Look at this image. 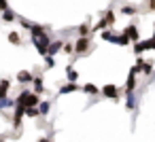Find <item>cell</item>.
<instances>
[{
	"label": "cell",
	"mask_w": 155,
	"mask_h": 142,
	"mask_svg": "<svg viewBox=\"0 0 155 142\" xmlns=\"http://www.w3.org/2000/svg\"><path fill=\"white\" fill-rule=\"evenodd\" d=\"M102 40H106V43H113V45H119V47H127V45H132V40L121 32V34H117V32H113L110 28H106V30H102Z\"/></svg>",
	"instance_id": "cell-1"
},
{
	"label": "cell",
	"mask_w": 155,
	"mask_h": 142,
	"mask_svg": "<svg viewBox=\"0 0 155 142\" xmlns=\"http://www.w3.org/2000/svg\"><path fill=\"white\" fill-rule=\"evenodd\" d=\"M91 36H77V40H74V57H81V55H87L89 51H91Z\"/></svg>",
	"instance_id": "cell-2"
},
{
	"label": "cell",
	"mask_w": 155,
	"mask_h": 142,
	"mask_svg": "<svg viewBox=\"0 0 155 142\" xmlns=\"http://www.w3.org/2000/svg\"><path fill=\"white\" fill-rule=\"evenodd\" d=\"M49 43H51V32H47V34H43V36H36V38H32V45H34V49L45 57L47 55V49H49Z\"/></svg>",
	"instance_id": "cell-3"
},
{
	"label": "cell",
	"mask_w": 155,
	"mask_h": 142,
	"mask_svg": "<svg viewBox=\"0 0 155 142\" xmlns=\"http://www.w3.org/2000/svg\"><path fill=\"white\" fill-rule=\"evenodd\" d=\"M100 95H102V98H108V100H113V102H119V100H121V91H119L117 85H113V83L104 85V87L100 89Z\"/></svg>",
	"instance_id": "cell-4"
},
{
	"label": "cell",
	"mask_w": 155,
	"mask_h": 142,
	"mask_svg": "<svg viewBox=\"0 0 155 142\" xmlns=\"http://www.w3.org/2000/svg\"><path fill=\"white\" fill-rule=\"evenodd\" d=\"M136 85H138V72H136V68L132 66V68H130V74H127V79H125V89H123V93L136 91Z\"/></svg>",
	"instance_id": "cell-5"
},
{
	"label": "cell",
	"mask_w": 155,
	"mask_h": 142,
	"mask_svg": "<svg viewBox=\"0 0 155 142\" xmlns=\"http://www.w3.org/2000/svg\"><path fill=\"white\" fill-rule=\"evenodd\" d=\"M123 34L132 40V45H134V43H138V40H140V34H138V24H130V26H125V28H123Z\"/></svg>",
	"instance_id": "cell-6"
},
{
	"label": "cell",
	"mask_w": 155,
	"mask_h": 142,
	"mask_svg": "<svg viewBox=\"0 0 155 142\" xmlns=\"http://www.w3.org/2000/svg\"><path fill=\"white\" fill-rule=\"evenodd\" d=\"M32 91L38 93V95L47 93V89H45V81H43V74H34V79H32Z\"/></svg>",
	"instance_id": "cell-7"
},
{
	"label": "cell",
	"mask_w": 155,
	"mask_h": 142,
	"mask_svg": "<svg viewBox=\"0 0 155 142\" xmlns=\"http://www.w3.org/2000/svg\"><path fill=\"white\" fill-rule=\"evenodd\" d=\"M32 79H34V74H32L30 70H19V72L15 74V81H17L19 85H32Z\"/></svg>",
	"instance_id": "cell-8"
},
{
	"label": "cell",
	"mask_w": 155,
	"mask_h": 142,
	"mask_svg": "<svg viewBox=\"0 0 155 142\" xmlns=\"http://www.w3.org/2000/svg\"><path fill=\"white\" fill-rule=\"evenodd\" d=\"M15 108V112H13V127H21V121H24V117H26V108L24 106H13Z\"/></svg>",
	"instance_id": "cell-9"
},
{
	"label": "cell",
	"mask_w": 155,
	"mask_h": 142,
	"mask_svg": "<svg viewBox=\"0 0 155 142\" xmlns=\"http://www.w3.org/2000/svg\"><path fill=\"white\" fill-rule=\"evenodd\" d=\"M38 104H41V95L30 89V93H28L26 100H24V108H32V106H38Z\"/></svg>",
	"instance_id": "cell-10"
},
{
	"label": "cell",
	"mask_w": 155,
	"mask_h": 142,
	"mask_svg": "<svg viewBox=\"0 0 155 142\" xmlns=\"http://www.w3.org/2000/svg\"><path fill=\"white\" fill-rule=\"evenodd\" d=\"M119 13H121V15H127V17H136V15L140 13V7H136V5H123V7L119 9Z\"/></svg>",
	"instance_id": "cell-11"
},
{
	"label": "cell",
	"mask_w": 155,
	"mask_h": 142,
	"mask_svg": "<svg viewBox=\"0 0 155 142\" xmlns=\"http://www.w3.org/2000/svg\"><path fill=\"white\" fill-rule=\"evenodd\" d=\"M62 47H64V40H62V38L51 40V43H49V49H47V55H53V57H55V55L62 51Z\"/></svg>",
	"instance_id": "cell-12"
},
{
	"label": "cell",
	"mask_w": 155,
	"mask_h": 142,
	"mask_svg": "<svg viewBox=\"0 0 155 142\" xmlns=\"http://www.w3.org/2000/svg\"><path fill=\"white\" fill-rule=\"evenodd\" d=\"M77 91H81V87H79L77 83H64V85L58 89V93H60V95H66V93H77Z\"/></svg>",
	"instance_id": "cell-13"
},
{
	"label": "cell",
	"mask_w": 155,
	"mask_h": 142,
	"mask_svg": "<svg viewBox=\"0 0 155 142\" xmlns=\"http://www.w3.org/2000/svg\"><path fill=\"white\" fill-rule=\"evenodd\" d=\"M125 110L136 112V91H127L125 93Z\"/></svg>",
	"instance_id": "cell-14"
},
{
	"label": "cell",
	"mask_w": 155,
	"mask_h": 142,
	"mask_svg": "<svg viewBox=\"0 0 155 142\" xmlns=\"http://www.w3.org/2000/svg\"><path fill=\"white\" fill-rule=\"evenodd\" d=\"M9 91H11V79H0V100L9 98Z\"/></svg>",
	"instance_id": "cell-15"
},
{
	"label": "cell",
	"mask_w": 155,
	"mask_h": 142,
	"mask_svg": "<svg viewBox=\"0 0 155 142\" xmlns=\"http://www.w3.org/2000/svg\"><path fill=\"white\" fill-rule=\"evenodd\" d=\"M81 91H83L85 95H100V89H98L94 83H85V85L81 87Z\"/></svg>",
	"instance_id": "cell-16"
},
{
	"label": "cell",
	"mask_w": 155,
	"mask_h": 142,
	"mask_svg": "<svg viewBox=\"0 0 155 142\" xmlns=\"http://www.w3.org/2000/svg\"><path fill=\"white\" fill-rule=\"evenodd\" d=\"M77 36H94L91 34V26L89 24H81V26H77Z\"/></svg>",
	"instance_id": "cell-17"
},
{
	"label": "cell",
	"mask_w": 155,
	"mask_h": 142,
	"mask_svg": "<svg viewBox=\"0 0 155 142\" xmlns=\"http://www.w3.org/2000/svg\"><path fill=\"white\" fill-rule=\"evenodd\" d=\"M77 79H79V72L72 68V64H68L66 66V81L68 83H77Z\"/></svg>",
	"instance_id": "cell-18"
},
{
	"label": "cell",
	"mask_w": 155,
	"mask_h": 142,
	"mask_svg": "<svg viewBox=\"0 0 155 142\" xmlns=\"http://www.w3.org/2000/svg\"><path fill=\"white\" fill-rule=\"evenodd\" d=\"M49 110H51V100H41V104H38L41 117H49Z\"/></svg>",
	"instance_id": "cell-19"
},
{
	"label": "cell",
	"mask_w": 155,
	"mask_h": 142,
	"mask_svg": "<svg viewBox=\"0 0 155 142\" xmlns=\"http://www.w3.org/2000/svg\"><path fill=\"white\" fill-rule=\"evenodd\" d=\"M100 17H104V19H106L108 28H110V26H115V11H113V9H106V11H102V13H100Z\"/></svg>",
	"instance_id": "cell-20"
},
{
	"label": "cell",
	"mask_w": 155,
	"mask_h": 142,
	"mask_svg": "<svg viewBox=\"0 0 155 142\" xmlns=\"http://www.w3.org/2000/svg\"><path fill=\"white\" fill-rule=\"evenodd\" d=\"M17 19V15H15V11H11V9H7L5 13H2V21L5 24H11V21H15Z\"/></svg>",
	"instance_id": "cell-21"
},
{
	"label": "cell",
	"mask_w": 155,
	"mask_h": 142,
	"mask_svg": "<svg viewBox=\"0 0 155 142\" xmlns=\"http://www.w3.org/2000/svg\"><path fill=\"white\" fill-rule=\"evenodd\" d=\"M7 38H9V43H11V45H15V47H19V45H21V36H19V32H9V36H7Z\"/></svg>",
	"instance_id": "cell-22"
},
{
	"label": "cell",
	"mask_w": 155,
	"mask_h": 142,
	"mask_svg": "<svg viewBox=\"0 0 155 142\" xmlns=\"http://www.w3.org/2000/svg\"><path fill=\"white\" fill-rule=\"evenodd\" d=\"M26 117H28V119H38V117H41V112H38V106L26 108Z\"/></svg>",
	"instance_id": "cell-23"
},
{
	"label": "cell",
	"mask_w": 155,
	"mask_h": 142,
	"mask_svg": "<svg viewBox=\"0 0 155 142\" xmlns=\"http://www.w3.org/2000/svg\"><path fill=\"white\" fill-rule=\"evenodd\" d=\"M62 51H64L66 55H72V53H74V43H70V40H64V47H62Z\"/></svg>",
	"instance_id": "cell-24"
},
{
	"label": "cell",
	"mask_w": 155,
	"mask_h": 142,
	"mask_svg": "<svg viewBox=\"0 0 155 142\" xmlns=\"http://www.w3.org/2000/svg\"><path fill=\"white\" fill-rule=\"evenodd\" d=\"M55 68V57L53 55H45V70H51Z\"/></svg>",
	"instance_id": "cell-25"
},
{
	"label": "cell",
	"mask_w": 155,
	"mask_h": 142,
	"mask_svg": "<svg viewBox=\"0 0 155 142\" xmlns=\"http://www.w3.org/2000/svg\"><path fill=\"white\" fill-rule=\"evenodd\" d=\"M9 106H15V100H11V98L0 100V110H5V108H9Z\"/></svg>",
	"instance_id": "cell-26"
},
{
	"label": "cell",
	"mask_w": 155,
	"mask_h": 142,
	"mask_svg": "<svg viewBox=\"0 0 155 142\" xmlns=\"http://www.w3.org/2000/svg\"><path fill=\"white\" fill-rule=\"evenodd\" d=\"M17 21L21 24V28H24V30H28V32H30V28H32V21H28V19H24V17H17Z\"/></svg>",
	"instance_id": "cell-27"
},
{
	"label": "cell",
	"mask_w": 155,
	"mask_h": 142,
	"mask_svg": "<svg viewBox=\"0 0 155 142\" xmlns=\"http://www.w3.org/2000/svg\"><path fill=\"white\" fill-rule=\"evenodd\" d=\"M9 9V2H7V0H0V13H5Z\"/></svg>",
	"instance_id": "cell-28"
},
{
	"label": "cell",
	"mask_w": 155,
	"mask_h": 142,
	"mask_svg": "<svg viewBox=\"0 0 155 142\" xmlns=\"http://www.w3.org/2000/svg\"><path fill=\"white\" fill-rule=\"evenodd\" d=\"M38 142H53V138H51V136H43Z\"/></svg>",
	"instance_id": "cell-29"
},
{
	"label": "cell",
	"mask_w": 155,
	"mask_h": 142,
	"mask_svg": "<svg viewBox=\"0 0 155 142\" xmlns=\"http://www.w3.org/2000/svg\"><path fill=\"white\" fill-rule=\"evenodd\" d=\"M147 11H155V0H149V9Z\"/></svg>",
	"instance_id": "cell-30"
},
{
	"label": "cell",
	"mask_w": 155,
	"mask_h": 142,
	"mask_svg": "<svg viewBox=\"0 0 155 142\" xmlns=\"http://www.w3.org/2000/svg\"><path fill=\"white\" fill-rule=\"evenodd\" d=\"M0 142H7V136L5 134H0Z\"/></svg>",
	"instance_id": "cell-31"
}]
</instances>
